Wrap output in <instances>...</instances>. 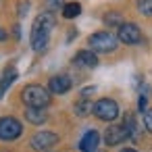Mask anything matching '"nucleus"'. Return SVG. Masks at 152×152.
<instances>
[{
    "label": "nucleus",
    "instance_id": "9b49d317",
    "mask_svg": "<svg viewBox=\"0 0 152 152\" xmlns=\"http://www.w3.org/2000/svg\"><path fill=\"white\" fill-rule=\"evenodd\" d=\"M73 63H75L77 67H86V69H94V67L98 65V56H96V52H92V50H79V52L75 54V58H73Z\"/></svg>",
    "mask_w": 152,
    "mask_h": 152
},
{
    "label": "nucleus",
    "instance_id": "aec40b11",
    "mask_svg": "<svg viewBox=\"0 0 152 152\" xmlns=\"http://www.w3.org/2000/svg\"><path fill=\"white\" fill-rule=\"evenodd\" d=\"M4 38H7V31H4L2 27H0V40H4Z\"/></svg>",
    "mask_w": 152,
    "mask_h": 152
},
{
    "label": "nucleus",
    "instance_id": "9d476101",
    "mask_svg": "<svg viewBox=\"0 0 152 152\" xmlns=\"http://www.w3.org/2000/svg\"><path fill=\"white\" fill-rule=\"evenodd\" d=\"M98 144H100V133L92 129V131H86L83 137L79 140V150L81 152H96Z\"/></svg>",
    "mask_w": 152,
    "mask_h": 152
},
{
    "label": "nucleus",
    "instance_id": "2eb2a0df",
    "mask_svg": "<svg viewBox=\"0 0 152 152\" xmlns=\"http://www.w3.org/2000/svg\"><path fill=\"white\" fill-rule=\"evenodd\" d=\"M92 106H94L92 102H88L86 98H81V100L75 104V115H79V117H86V115L92 110Z\"/></svg>",
    "mask_w": 152,
    "mask_h": 152
},
{
    "label": "nucleus",
    "instance_id": "423d86ee",
    "mask_svg": "<svg viewBox=\"0 0 152 152\" xmlns=\"http://www.w3.org/2000/svg\"><path fill=\"white\" fill-rule=\"evenodd\" d=\"M54 144H58V135L52 133V131H38V133H34L31 140H29V146H31L34 150H38V152H44V150L52 148Z\"/></svg>",
    "mask_w": 152,
    "mask_h": 152
},
{
    "label": "nucleus",
    "instance_id": "412c9836",
    "mask_svg": "<svg viewBox=\"0 0 152 152\" xmlns=\"http://www.w3.org/2000/svg\"><path fill=\"white\" fill-rule=\"evenodd\" d=\"M121 152H135V150H133V148H123Z\"/></svg>",
    "mask_w": 152,
    "mask_h": 152
},
{
    "label": "nucleus",
    "instance_id": "7ed1b4c3",
    "mask_svg": "<svg viewBox=\"0 0 152 152\" xmlns=\"http://www.w3.org/2000/svg\"><path fill=\"white\" fill-rule=\"evenodd\" d=\"M117 38L110 31H96L88 38V44L92 48V52H113L117 48Z\"/></svg>",
    "mask_w": 152,
    "mask_h": 152
},
{
    "label": "nucleus",
    "instance_id": "39448f33",
    "mask_svg": "<svg viewBox=\"0 0 152 152\" xmlns=\"http://www.w3.org/2000/svg\"><path fill=\"white\" fill-rule=\"evenodd\" d=\"M23 133V125L15 117H2L0 119V140L13 142Z\"/></svg>",
    "mask_w": 152,
    "mask_h": 152
},
{
    "label": "nucleus",
    "instance_id": "1a4fd4ad",
    "mask_svg": "<svg viewBox=\"0 0 152 152\" xmlns=\"http://www.w3.org/2000/svg\"><path fill=\"white\" fill-rule=\"evenodd\" d=\"M125 140H127V131H125L123 125H110V127H106V131H104V144L106 146H117V144H121Z\"/></svg>",
    "mask_w": 152,
    "mask_h": 152
},
{
    "label": "nucleus",
    "instance_id": "6ab92c4d",
    "mask_svg": "<svg viewBox=\"0 0 152 152\" xmlns=\"http://www.w3.org/2000/svg\"><path fill=\"white\" fill-rule=\"evenodd\" d=\"M19 9H21V11H19V15L23 17V15L27 13V9H29V2H21V7H19Z\"/></svg>",
    "mask_w": 152,
    "mask_h": 152
},
{
    "label": "nucleus",
    "instance_id": "4468645a",
    "mask_svg": "<svg viewBox=\"0 0 152 152\" xmlns=\"http://www.w3.org/2000/svg\"><path fill=\"white\" fill-rule=\"evenodd\" d=\"M79 13H81V4L79 2H67V4H63V17L65 19H75V17H79Z\"/></svg>",
    "mask_w": 152,
    "mask_h": 152
},
{
    "label": "nucleus",
    "instance_id": "6e6552de",
    "mask_svg": "<svg viewBox=\"0 0 152 152\" xmlns=\"http://www.w3.org/2000/svg\"><path fill=\"white\" fill-rule=\"evenodd\" d=\"M71 86H73V81L69 75H54L48 81V92L50 94H67L71 90Z\"/></svg>",
    "mask_w": 152,
    "mask_h": 152
},
{
    "label": "nucleus",
    "instance_id": "a211bd4d",
    "mask_svg": "<svg viewBox=\"0 0 152 152\" xmlns=\"http://www.w3.org/2000/svg\"><path fill=\"white\" fill-rule=\"evenodd\" d=\"M144 127L152 133V108H144Z\"/></svg>",
    "mask_w": 152,
    "mask_h": 152
},
{
    "label": "nucleus",
    "instance_id": "f257e3e1",
    "mask_svg": "<svg viewBox=\"0 0 152 152\" xmlns=\"http://www.w3.org/2000/svg\"><path fill=\"white\" fill-rule=\"evenodd\" d=\"M52 27H54V17H52V13H42V15H38V19L34 21V27H31V48H34L36 52H42V50L48 46Z\"/></svg>",
    "mask_w": 152,
    "mask_h": 152
},
{
    "label": "nucleus",
    "instance_id": "0eeeda50",
    "mask_svg": "<svg viewBox=\"0 0 152 152\" xmlns=\"http://www.w3.org/2000/svg\"><path fill=\"white\" fill-rule=\"evenodd\" d=\"M117 40L123 42V44L135 46V44H140V40H142V31H140V27H137L135 23H121V25H119V36H117Z\"/></svg>",
    "mask_w": 152,
    "mask_h": 152
},
{
    "label": "nucleus",
    "instance_id": "f03ea898",
    "mask_svg": "<svg viewBox=\"0 0 152 152\" xmlns=\"http://www.w3.org/2000/svg\"><path fill=\"white\" fill-rule=\"evenodd\" d=\"M21 100L29 106V108H46L50 104V92L38 83H29L23 88L21 92Z\"/></svg>",
    "mask_w": 152,
    "mask_h": 152
},
{
    "label": "nucleus",
    "instance_id": "f8f14e48",
    "mask_svg": "<svg viewBox=\"0 0 152 152\" xmlns=\"http://www.w3.org/2000/svg\"><path fill=\"white\" fill-rule=\"evenodd\" d=\"M17 69L15 67H7L4 69V73H2V77H0V96H4L7 92H9V88L15 83V79H17Z\"/></svg>",
    "mask_w": 152,
    "mask_h": 152
},
{
    "label": "nucleus",
    "instance_id": "ddd939ff",
    "mask_svg": "<svg viewBox=\"0 0 152 152\" xmlns=\"http://www.w3.org/2000/svg\"><path fill=\"white\" fill-rule=\"evenodd\" d=\"M25 119H27L29 123H34V125H42V123L46 121V110H44V108H29V106H27Z\"/></svg>",
    "mask_w": 152,
    "mask_h": 152
},
{
    "label": "nucleus",
    "instance_id": "dca6fc26",
    "mask_svg": "<svg viewBox=\"0 0 152 152\" xmlns=\"http://www.w3.org/2000/svg\"><path fill=\"white\" fill-rule=\"evenodd\" d=\"M137 9H140L142 15L150 17L152 15V0H137Z\"/></svg>",
    "mask_w": 152,
    "mask_h": 152
},
{
    "label": "nucleus",
    "instance_id": "f3484780",
    "mask_svg": "<svg viewBox=\"0 0 152 152\" xmlns=\"http://www.w3.org/2000/svg\"><path fill=\"white\" fill-rule=\"evenodd\" d=\"M104 23H106V25H117V27H119V25H121V15H119V13H108V15L104 17Z\"/></svg>",
    "mask_w": 152,
    "mask_h": 152
},
{
    "label": "nucleus",
    "instance_id": "20e7f679",
    "mask_svg": "<svg viewBox=\"0 0 152 152\" xmlns=\"http://www.w3.org/2000/svg\"><path fill=\"white\" fill-rule=\"evenodd\" d=\"M92 113L100 119V121H115L119 117V104L113 98H100L94 106Z\"/></svg>",
    "mask_w": 152,
    "mask_h": 152
}]
</instances>
